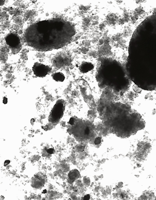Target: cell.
I'll list each match as a JSON object with an SVG mask.
<instances>
[{"label": "cell", "mask_w": 156, "mask_h": 200, "mask_svg": "<svg viewBox=\"0 0 156 200\" xmlns=\"http://www.w3.org/2000/svg\"><path fill=\"white\" fill-rule=\"evenodd\" d=\"M79 176V173L77 170H74L70 172L69 174V178L72 180L77 179Z\"/></svg>", "instance_id": "obj_8"}, {"label": "cell", "mask_w": 156, "mask_h": 200, "mask_svg": "<svg viewBox=\"0 0 156 200\" xmlns=\"http://www.w3.org/2000/svg\"><path fill=\"white\" fill-rule=\"evenodd\" d=\"M45 178L42 173H37L34 175L32 181V186L36 188H39L44 185L45 182Z\"/></svg>", "instance_id": "obj_5"}, {"label": "cell", "mask_w": 156, "mask_h": 200, "mask_svg": "<svg viewBox=\"0 0 156 200\" xmlns=\"http://www.w3.org/2000/svg\"><path fill=\"white\" fill-rule=\"evenodd\" d=\"M100 142L101 139L99 137H98L96 138L94 141V143L95 144H100Z\"/></svg>", "instance_id": "obj_9"}, {"label": "cell", "mask_w": 156, "mask_h": 200, "mask_svg": "<svg viewBox=\"0 0 156 200\" xmlns=\"http://www.w3.org/2000/svg\"><path fill=\"white\" fill-rule=\"evenodd\" d=\"M74 119L73 118H71L69 121V123H70V124L71 125H73L74 123Z\"/></svg>", "instance_id": "obj_10"}, {"label": "cell", "mask_w": 156, "mask_h": 200, "mask_svg": "<svg viewBox=\"0 0 156 200\" xmlns=\"http://www.w3.org/2000/svg\"><path fill=\"white\" fill-rule=\"evenodd\" d=\"M73 30L68 22L60 19L38 22L26 30L25 39L28 45L38 50L48 51L67 44L72 36Z\"/></svg>", "instance_id": "obj_1"}, {"label": "cell", "mask_w": 156, "mask_h": 200, "mask_svg": "<svg viewBox=\"0 0 156 200\" xmlns=\"http://www.w3.org/2000/svg\"><path fill=\"white\" fill-rule=\"evenodd\" d=\"M95 67V65L92 62L85 60L82 61L79 64L78 68L81 73L87 75L93 72Z\"/></svg>", "instance_id": "obj_4"}, {"label": "cell", "mask_w": 156, "mask_h": 200, "mask_svg": "<svg viewBox=\"0 0 156 200\" xmlns=\"http://www.w3.org/2000/svg\"><path fill=\"white\" fill-rule=\"evenodd\" d=\"M4 1H3V0H0V5H3L4 4Z\"/></svg>", "instance_id": "obj_11"}, {"label": "cell", "mask_w": 156, "mask_h": 200, "mask_svg": "<svg viewBox=\"0 0 156 200\" xmlns=\"http://www.w3.org/2000/svg\"><path fill=\"white\" fill-rule=\"evenodd\" d=\"M63 108L64 105L62 102H58L55 105L51 111V118L56 120L60 118L63 113Z\"/></svg>", "instance_id": "obj_6"}, {"label": "cell", "mask_w": 156, "mask_h": 200, "mask_svg": "<svg viewBox=\"0 0 156 200\" xmlns=\"http://www.w3.org/2000/svg\"><path fill=\"white\" fill-rule=\"evenodd\" d=\"M32 70L37 76L42 77L45 76L51 71V68L44 64L36 63L34 64Z\"/></svg>", "instance_id": "obj_3"}, {"label": "cell", "mask_w": 156, "mask_h": 200, "mask_svg": "<svg viewBox=\"0 0 156 200\" xmlns=\"http://www.w3.org/2000/svg\"><path fill=\"white\" fill-rule=\"evenodd\" d=\"M6 42L12 51L16 52L20 49L21 45L20 39L16 34L11 33L6 37Z\"/></svg>", "instance_id": "obj_2"}, {"label": "cell", "mask_w": 156, "mask_h": 200, "mask_svg": "<svg viewBox=\"0 0 156 200\" xmlns=\"http://www.w3.org/2000/svg\"><path fill=\"white\" fill-rule=\"evenodd\" d=\"M53 78L54 80L58 82H63L65 79L64 75L61 72H57L53 75Z\"/></svg>", "instance_id": "obj_7"}]
</instances>
